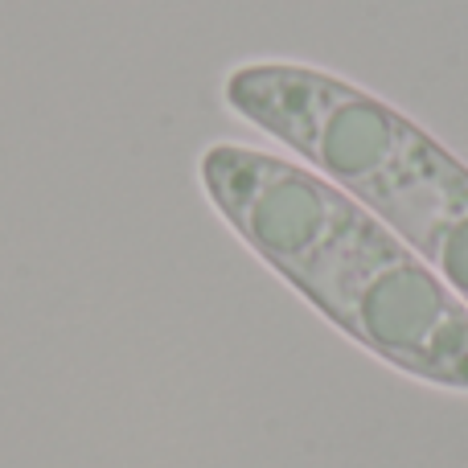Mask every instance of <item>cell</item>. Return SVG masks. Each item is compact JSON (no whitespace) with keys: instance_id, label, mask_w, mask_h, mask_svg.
Returning <instances> with one entry per match:
<instances>
[{"instance_id":"cell-1","label":"cell","mask_w":468,"mask_h":468,"mask_svg":"<svg viewBox=\"0 0 468 468\" xmlns=\"http://www.w3.org/2000/svg\"><path fill=\"white\" fill-rule=\"evenodd\" d=\"M197 177L227 227L329 324L411 378L468 390V304L357 197L227 140L202 153Z\"/></svg>"},{"instance_id":"cell-2","label":"cell","mask_w":468,"mask_h":468,"mask_svg":"<svg viewBox=\"0 0 468 468\" xmlns=\"http://www.w3.org/2000/svg\"><path fill=\"white\" fill-rule=\"evenodd\" d=\"M227 107L390 227L468 304V165L378 95L304 62L230 70Z\"/></svg>"}]
</instances>
